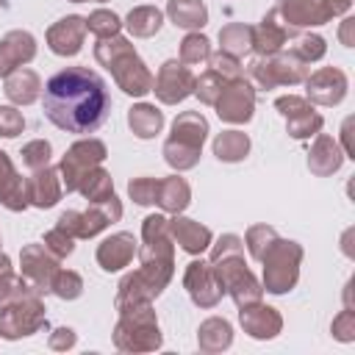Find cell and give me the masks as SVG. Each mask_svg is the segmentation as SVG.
I'll use <instances>...</instances> for the list:
<instances>
[{"instance_id": "cell-9", "label": "cell", "mask_w": 355, "mask_h": 355, "mask_svg": "<svg viewBox=\"0 0 355 355\" xmlns=\"http://www.w3.org/2000/svg\"><path fill=\"white\" fill-rule=\"evenodd\" d=\"M216 114L222 122L230 125H244L252 119V108H255V89L247 78H233L225 83L222 94L216 97Z\"/></svg>"}, {"instance_id": "cell-1", "label": "cell", "mask_w": 355, "mask_h": 355, "mask_svg": "<svg viewBox=\"0 0 355 355\" xmlns=\"http://www.w3.org/2000/svg\"><path fill=\"white\" fill-rule=\"evenodd\" d=\"M44 116L67 133H94L111 111L105 80L86 67L55 72L42 89Z\"/></svg>"}, {"instance_id": "cell-38", "label": "cell", "mask_w": 355, "mask_h": 355, "mask_svg": "<svg viewBox=\"0 0 355 355\" xmlns=\"http://www.w3.org/2000/svg\"><path fill=\"white\" fill-rule=\"evenodd\" d=\"M225 78L219 75V72H214V69H208L205 75H200V78H194V94L202 100V103H208V105H214L216 103V97L222 94V89H225Z\"/></svg>"}, {"instance_id": "cell-5", "label": "cell", "mask_w": 355, "mask_h": 355, "mask_svg": "<svg viewBox=\"0 0 355 355\" xmlns=\"http://www.w3.org/2000/svg\"><path fill=\"white\" fill-rule=\"evenodd\" d=\"M122 319L116 324V347L119 349H158L161 347V333H158V322L147 305H136V308H125L119 311Z\"/></svg>"}, {"instance_id": "cell-43", "label": "cell", "mask_w": 355, "mask_h": 355, "mask_svg": "<svg viewBox=\"0 0 355 355\" xmlns=\"http://www.w3.org/2000/svg\"><path fill=\"white\" fill-rule=\"evenodd\" d=\"M22 128H25L22 114H19L14 105H0V136L14 139V136L22 133Z\"/></svg>"}, {"instance_id": "cell-20", "label": "cell", "mask_w": 355, "mask_h": 355, "mask_svg": "<svg viewBox=\"0 0 355 355\" xmlns=\"http://www.w3.org/2000/svg\"><path fill=\"white\" fill-rule=\"evenodd\" d=\"M288 36H291V28L286 22H277V8H272L261 25L252 28V47L261 53V55H272L277 53L283 44H288Z\"/></svg>"}, {"instance_id": "cell-17", "label": "cell", "mask_w": 355, "mask_h": 355, "mask_svg": "<svg viewBox=\"0 0 355 355\" xmlns=\"http://www.w3.org/2000/svg\"><path fill=\"white\" fill-rule=\"evenodd\" d=\"M36 55V39L28 31H11L0 42V78L11 75Z\"/></svg>"}, {"instance_id": "cell-23", "label": "cell", "mask_w": 355, "mask_h": 355, "mask_svg": "<svg viewBox=\"0 0 355 355\" xmlns=\"http://www.w3.org/2000/svg\"><path fill=\"white\" fill-rule=\"evenodd\" d=\"M0 202L8 211H22L28 205V183L17 175L8 155L0 150Z\"/></svg>"}, {"instance_id": "cell-22", "label": "cell", "mask_w": 355, "mask_h": 355, "mask_svg": "<svg viewBox=\"0 0 355 355\" xmlns=\"http://www.w3.org/2000/svg\"><path fill=\"white\" fill-rule=\"evenodd\" d=\"M64 183H61V172L53 166H42L36 169V175L28 180V202H33L36 208H50L61 200Z\"/></svg>"}, {"instance_id": "cell-27", "label": "cell", "mask_w": 355, "mask_h": 355, "mask_svg": "<svg viewBox=\"0 0 355 355\" xmlns=\"http://www.w3.org/2000/svg\"><path fill=\"white\" fill-rule=\"evenodd\" d=\"M166 14L178 28H202L208 22V8L202 0H169L166 3Z\"/></svg>"}, {"instance_id": "cell-30", "label": "cell", "mask_w": 355, "mask_h": 355, "mask_svg": "<svg viewBox=\"0 0 355 355\" xmlns=\"http://www.w3.org/2000/svg\"><path fill=\"white\" fill-rule=\"evenodd\" d=\"M219 44H222V53L239 58L252 47V28L244 22H230L219 31Z\"/></svg>"}, {"instance_id": "cell-34", "label": "cell", "mask_w": 355, "mask_h": 355, "mask_svg": "<svg viewBox=\"0 0 355 355\" xmlns=\"http://www.w3.org/2000/svg\"><path fill=\"white\" fill-rule=\"evenodd\" d=\"M324 39L322 36H316V33H302V36H297L291 44H288V53L294 55V58H300L302 64H311V61H319L322 55H324Z\"/></svg>"}, {"instance_id": "cell-16", "label": "cell", "mask_w": 355, "mask_h": 355, "mask_svg": "<svg viewBox=\"0 0 355 355\" xmlns=\"http://www.w3.org/2000/svg\"><path fill=\"white\" fill-rule=\"evenodd\" d=\"M86 36V19L83 17H64L47 31V44L55 55H78Z\"/></svg>"}, {"instance_id": "cell-11", "label": "cell", "mask_w": 355, "mask_h": 355, "mask_svg": "<svg viewBox=\"0 0 355 355\" xmlns=\"http://www.w3.org/2000/svg\"><path fill=\"white\" fill-rule=\"evenodd\" d=\"M349 80L338 67H322L305 78V100L319 105H338L347 97Z\"/></svg>"}, {"instance_id": "cell-44", "label": "cell", "mask_w": 355, "mask_h": 355, "mask_svg": "<svg viewBox=\"0 0 355 355\" xmlns=\"http://www.w3.org/2000/svg\"><path fill=\"white\" fill-rule=\"evenodd\" d=\"M211 58V69L219 72L225 80H233V78H241V67H239V58L227 55V53H219V55H208Z\"/></svg>"}, {"instance_id": "cell-32", "label": "cell", "mask_w": 355, "mask_h": 355, "mask_svg": "<svg viewBox=\"0 0 355 355\" xmlns=\"http://www.w3.org/2000/svg\"><path fill=\"white\" fill-rule=\"evenodd\" d=\"M161 22H164V14H161L155 6H139V8H133V11L128 14V22H125V25H128V31H130L133 36L147 39V36L158 33Z\"/></svg>"}, {"instance_id": "cell-35", "label": "cell", "mask_w": 355, "mask_h": 355, "mask_svg": "<svg viewBox=\"0 0 355 355\" xmlns=\"http://www.w3.org/2000/svg\"><path fill=\"white\" fill-rule=\"evenodd\" d=\"M119 28H122L119 17H116L114 11H105V8L92 11L89 19H86V31H92L97 39H111V36L119 33Z\"/></svg>"}, {"instance_id": "cell-48", "label": "cell", "mask_w": 355, "mask_h": 355, "mask_svg": "<svg viewBox=\"0 0 355 355\" xmlns=\"http://www.w3.org/2000/svg\"><path fill=\"white\" fill-rule=\"evenodd\" d=\"M349 125H352V119H347L344 128H341V133H344V158H355V150L349 144Z\"/></svg>"}, {"instance_id": "cell-24", "label": "cell", "mask_w": 355, "mask_h": 355, "mask_svg": "<svg viewBox=\"0 0 355 355\" xmlns=\"http://www.w3.org/2000/svg\"><path fill=\"white\" fill-rule=\"evenodd\" d=\"M169 236H172L186 252H191V255L205 252L208 244H211V230H208V227H202V225L194 222V219L178 216V214H175V219H169Z\"/></svg>"}, {"instance_id": "cell-33", "label": "cell", "mask_w": 355, "mask_h": 355, "mask_svg": "<svg viewBox=\"0 0 355 355\" xmlns=\"http://www.w3.org/2000/svg\"><path fill=\"white\" fill-rule=\"evenodd\" d=\"M78 191H80V194H83L86 200H92V202H103V200L114 197L111 175H108L105 169L94 166L92 172H86V175H83V180L78 183Z\"/></svg>"}, {"instance_id": "cell-36", "label": "cell", "mask_w": 355, "mask_h": 355, "mask_svg": "<svg viewBox=\"0 0 355 355\" xmlns=\"http://www.w3.org/2000/svg\"><path fill=\"white\" fill-rule=\"evenodd\" d=\"M211 55V42L208 36L202 33H189L183 42H180V61L183 64H200Z\"/></svg>"}, {"instance_id": "cell-19", "label": "cell", "mask_w": 355, "mask_h": 355, "mask_svg": "<svg viewBox=\"0 0 355 355\" xmlns=\"http://www.w3.org/2000/svg\"><path fill=\"white\" fill-rule=\"evenodd\" d=\"M136 255V239L130 233H114L97 247V263L105 272H119L125 269Z\"/></svg>"}, {"instance_id": "cell-8", "label": "cell", "mask_w": 355, "mask_h": 355, "mask_svg": "<svg viewBox=\"0 0 355 355\" xmlns=\"http://www.w3.org/2000/svg\"><path fill=\"white\" fill-rule=\"evenodd\" d=\"M105 158V144L97 141V139H83V141H75L64 158H61V180H64V189L67 191H78V183L83 180L86 172H92L94 166H100Z\"/></svg>"}, {"instance_id": "cell-40", "label": "cell", "mask_w": 355, "mask_h": 355, "mask_svg": "<svg viewBox=\"0 0 355 355\" xmlns=\"http://www.w3.org/2000/svg\"><path fill=\"white\" fill-rule=\"evenodd\" d=\"M22 164L28 166V169H42V166H47L50 164V141H44V139H36V141H31V144H25L22 147Z\"/></svg>"}, {"instance_id": "cell-39", "label": "cell", "mask_w": 355, "mask_h": 355, "mask_svg": "<svg viewBox=\"0 0 355 355\" xmlns=\"http://www.w3.org/2000/svg\"><path fill=\"white\" fill-rule=\"evenodd\" d=\"M50 291H55L61 300H75V297H80V291H83V280H80L78 272H69V269L61 272V269H58V275L53 277Z\"/></svg>"}, {"instance_id": "cell-50", "label": "cell", "mask_w": 355, "mask_h": 355, "mask_svg": "<svg viewBox=\"0 0 355 355\" xmlns=\"http://www.w3.org/2000/svg\"><path fill=\"white\" fill-rule=\"evenodd\" d=\"M75 3H83V0H75ZM100 3H103V0H100Z\"/></svg>"}, {"instance_id": "cell-46", "label": "cell", "mask_w": 355, "mask_h": 355, "mask_svg": "<svg viewBox=\"0 0 355 355\" xmlns=\"http://www.w3.org/2000/svg\"><path fill=\"white\" fill-rule=\"evenodd\" d=\"M352 31H355V19H352V17H344V19H341V28H338V39H341L344 47H352V44H355Z\"/></svg>"}, {"instance_id": "cell-15", "label": "cell", "mask_w": 355, "mask_h": 355, "mask_svg": "<svg viewBox=\"0 0 355 355\" xmlns=\"http://www.w3.org/2000/svg\"><path fill=\"white\" fill-rule=\"evenodd\" d=\"M277 17L288 28H308V25H324L333 17L330 0H283L277 6Z\"/></svg>"}, {"instance_id": "cell-28", "label": "cell", "mask_w": 355, "mask_h": 355, "mask_svg": "<svg viewBox=\"0 0 355 355\" xmlns=\"http://www.w3.org/2000/svg\"><path fill=\"white\" fill-rule=\"evenodd\" d=\"M128 125L139 139H153L164 128V114L150 103H139L128 111Z\"/></svg>"}, {"instance_id": "cell-49", "label": "cell", "mask_w": 355, "mask_h": 355, "mask_svg": "<svg viewBox=\"0 0 355 355\" xmlns=\"http://www.w3.org/2000/svg\"><path fill=\"white\" fill-rule=\"evenodd\" d=\"M330 8H333V17H341L352 8V0H330Z\"/></svg>"}, {"instance_id": "cell-18", "label": "cell", "mask_w": 355, "mask_h": 355, "mask_svg": "<svg viewBox=\"0 0 355 355\" xmlns=\"http://www.w3.org/2000/svg\"><path fill=\"white\" fill-rule=\"evenodd\" d=\"M239 319H241V327H244L252 338H272V336H277L280 327H283L280 313H277L275 308H269V305H261V302L241 305Z\"/></svg>"}, {"instance_id": "cell-6", "label": "cell", "mask_w": 355, "mask_h": 355, "mask_svg": "<svg viewBox=\"0 0 355 355\" xmlns=\"http://www.w3.org/2000/svg\"><path fill=\"white\" fill-rule=\"evenodd\" d=\"M42 324H44V313H42V300H39L36 288H28L25 294H19L17 300H11L0 308V336L3 338L31 336Z\"/></svg>"}, {"instance_id": "cell-2", "label": "cell", "mask_w": 355, "mask_h": 355, "mask_svg": "<svg viewBox=\"0 0 355 355\" xmlns=\"http://www.w3.org/2000/svg\"><path fill=\"white\" fill-rule=\"evenodd\" d=\"M94 58L111 69L114 80L122 86L125 94L141 97L153 89V75L144 67V61L136 55L133 44L122 36H111V39H100L94 47Z\"/></svg>"}, {"instance_id": "cell-7", "label": "cell", "mask_w": 355, "mask_h": 355, "mask_svg": "<svg viewBox=\"0 0 355 355\" xmlns=\"http://www.w3.org/2000/svg\"><path fill=\"white\" fill-rule=\"evenodd\" d=\"M250 78L258 83V89H272L280 83H300L308 78V64H302L291 53H286V55L272 53V55L255 58L250 64Z\"/></svg>"}, {"instance_id": "cell-29", "label": "cell", "mask_w": 355, "mask_h": 355, "mask_svg": "<svg viewBox=\"0 0 355 355\" xmlns=\"http://www.w3.org/2000/svg\"><path fill=\"white\" fill-rule=\"evenodd\" d=\"M247 153H250V139L241 130H225V133H219L214 139V155L219 161L236 164V161L247 158Z\"/></svg>"}, {"instance_id": "cell-25", "label": "cell", "mask_w": 355, "mask_h": 355, "mask_svg": "<svg viewBox=\"0 0 355 355\" xmlns=\"http://www.w3.org/2000/svg\"><path fill=\"white\" fill-rule=\"evenodd\" d=\"M39 92H42V80H39V75H36L33 69L19 67V69H14L11 75H6V94H8L11 103H17V105H31V103L39 97Z\"/></svg>"}, {"instance_id": "cell-3", "label": "cell", "mask_w": 355, "mask_h": 355, "mask_svg": "<svg viewBox=\"0 0 355 355\" xmlns=\"http://www.w3.org/2000/svg\"><path fill=\"white\" fill-rule=\"evenodd\" d=\"M208 133V122L200 111H183L172 122V136L164 144V158L175 169H191L200 161V150Z\"/></svg>"}, {"instance_id": "cell-21", "label": "cell", "mask_w": 355, "mask_h": 355, "mask_svg": "<svg viewBox=\"0 0 355 355\" xmlns=\"http://www.w3.org/2000/svg\"><path fill=\"white\" fill-rule=\"evenodd\" d=\"M344 164V153L338 147V141L327 133H316V141L308 153V169L319 178H327L333 172H338Z\"/></svg>"}, {"instance_id": "cell-41", "label": "cell", "mask_w": 355, "mask_h": 355, "mask_svg": "<svg viewBox=\"0 0 355 355\" xmlns=\"http://www.w3.org/2000/svg\"><path fill=\"white\" fill-rule=\"evenodd\" d=\"M128 191H130V197H133L139 205H155L158 180H153V178H136V180L128 183Z\"/></svg>"}, {"instance_id": "cell-13", "label": "cell", "mask_w": 355, "mask_h": 355, "mask_svg": "<svg viewBox=\"0 0 355 355\" xmlns=\"http://www.w3.org/2000/svg\"><path fill=\"white\" fill-rule=\"evenodd\" d=\"M183 283H186V288H189V297H191L200 308H214V305L222 300V294H225V288H222V283H219L214 266L205 263V261H191L189 269H186Z\"/></svg>"}, {"instance_id": "cell-45", "label": "cell", "mask_w": 355, "mask_h": 355, "mask_svg": "<svg viewBox=\"0 0 355 355\" xmlns=\"http://www.w3.org/2000/svg\"><path fill=\"white\" fill-rule=\"evenodd\" d=\"M333 336L338 341H352L355 338V313H352V308H344L333 319Z\"/></svg>"}, {"instance_id": "cell-12", "label": "cell", "mask_w": 355, "mask_h": 355, "mask_svg": "<svg viewBox=\"0 0 355 355\" xmlns=\"http://www.w3.org/2000/svg\"><path fill=\"white\" fill-rule=\"evenodd\" d=\"M153 89L161 103L175 105L180 100H186L189 94H194V75L189 67H183V61L172 58L158 69V78H153Z\"/></svg>"}, {"instance_id": "cell-14", "label": "cell", "mask_w": 355, "mask_h": 355, "mask_svg": "<svg viewBox=\"0 0 355 355\" xmlns=\"http://www.w3.org/2000/svg\"><path fill=\"white\" fill-rule=\"evenodd\" d=\"M22 275L33 283L36 291H50L53 277L58 275V258L42 244H28L22 250Z\"/></svg>"}, {"instance_id": "cell-31", "label": "cell", "mask_w": 355, "mask_h": 355, "mask_svg": "<svg viewBox=\"0 0 355 355\" xmlns=\"http://www.w3.org/2000/svg\"><path fill=\"white\" fill-rule=\"evenodd\" d=\"M197 341H200V347L208 349V352L227 349L230 341H233V330H230V324H227L225 319H216V316H214V319H205V322L200 324Z\"/></svg>"}, {"instance_id": "cell-10", "label": "cell", "mask_w": 355, "mask_h": 355, "mask_svg": "<svg viewBox=\"0 0 355 355\" xmlns=\"http://www.w3.org/2000/svg\"><path fill=\"white\" fill-rule=\"evenodd\" d=\"M275 108L286 116V128H288V136L291 139H311V136H316L319 130H322V125H324V119H322V114H316L313 111V105L305 100V97H300V94H286V97H277L275 100Z\"/></svg>"}, {"instance_id": "cell-37", "label": "cell", "mask_w": 355, "mask_h": 355, "mask_svg": "<svg viewBox=\"0 0 355 355\" xmlns=\"http://www.w3.org/2000/svg\"><path fill=\"white\" fill-rule=\"evenodd\" d=\"M275 241H277V230L269 227V225H252V227L247 230V247H250V255H252L255 261H261L263 252H266Z\"/></svg>"}, {"instance_id": "cell-47", "label": "cell", "mask_w": 355, "mask_h": 355, "mask_svg": "<svg viewBox=\"0 0 355 355\" xmlns=\"http://www.w3.org/2000/svg\"><path fill=\"white\" fill-rule=\"evenodd\" d=\"M55 333H58V336H53V341H50L55 349H61V347H72V344H75V333H72L69 327H58Z\"/></svg>"}, {"instance_id": "cell-4", "label": "cell", "mask_w": 355, "mask_h": 355, "mask_svg": "<svg viewBox=\"0 0 355 355\" xmlns=\"http://www.w3.org/2000/svg\"><path fill=\"white\" fill-rule=\"evenodd\" d=\"M300 261H302V247L297 241L277 239L261 258L263 263V286L272 294H286L294 288L300 277Z\"/></svg>"}, {"instance_id": "cell-26", "label": "cell", "mask_w": 355, "mask_h": 355, "mask_svg": "<svg viewBox=\"0 0 355 355\" xmlns=\"http://www.w3.org/2000/svg\"><path fill=\"white\" fill-rule=\"evenodd\" d=\"M191 200V191H189V183L178 175L166 178V180H158V194H155V205H161L164 211L169 214H180L186 211Z\"/></svg>"}, {"instance_id": "cell-42", "label": "cell", "mask_w": 355, "mask_h": 355, "mask_svg": "<svg viewBox=\"0 0 355 355\" xmlns=\"http://www.w3.org/2000/svg\"><path fill=\"white\" fill-rule=\"evenodd\" d=\"M72 241H75V239H72L64 227H58V225L44 236V247H47L55 258H67V255L75 250V244H72Z\"/></svg>"}]
</instances>
